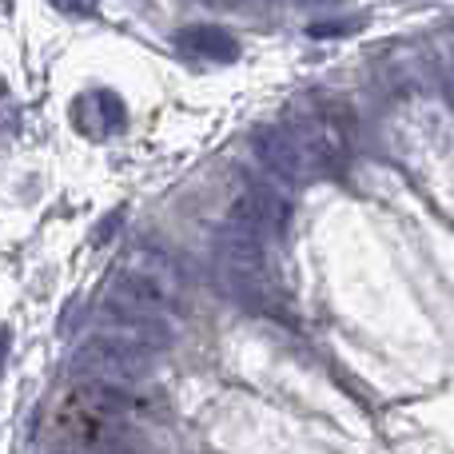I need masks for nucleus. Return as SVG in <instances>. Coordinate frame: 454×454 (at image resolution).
I'll return each mask as SVG.
<instances>
[{
	"mask_svg": "<svg viewBox=\"0 0 454 454\" xmlns=\"http://www.w3.org/2000/svg\"><path fill=\"white\" fill-rule=\"evenodd\" d=\"M227 223L259 231V235H267V239L283 235V227H287V200L275 188H267V184H247V188L235 196V204L227 207Z\"/></svg>",
	"mask_w": 454,
	"mask_h": 454,
	"instance_id": "obj_1",
	"label": "nucleus"
},
{
	"mask_svg": "<svg viewBox=\"0 0 454 454\" xmlns=\"http://www.w3.org/2000/svg\"><path fill=\"white\" fill-rule=\"evenodd\" d=\"M255 156H259V164L283 184H299V176H303L299 148L283 132H259L255 136Z\"/></svg>",
	"mask_w": 454,
	"mask_h": 454,
	"instance_id": "obj_2",
	"label": "nucleus"
},
{
	"mask_svg": "<svg viewBox=\"0 0 454 454\" xmlns=\"http://www.w3.org/2000/svg\"><path fill=\"white\" fill-rule=\"evenodd\" d=\"M52 4H60L64 12H72V16H88V12H96V0H52Z\"/></svg>",
	"mask_w": 454,
	"mask_h": 454,
	"instance_id": "obj_4",
	"label": "nucleus"
},
{
	"mask_svg": "<svg viewBox=\"0 0 454 454\" xmlns=\"http://www.w3.org/2000/svg\"><path fill=\"white\" fill-rule=\"evenodd\" d=\"M176 44L184 48V52H192V56H204V60H235V40L227 36V32L220 28H188V32H180L176 36Z\"/></svg>",
	"mask_w": 454,
	"mask_h": 454,
	"instance_id": "obj_3",
	"label": "nucleus"
}]
</instances>
